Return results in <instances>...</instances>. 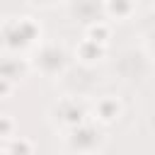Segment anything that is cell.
Returning a JSON list of instances; mask_svg holds the SVG:
<instances>
[{"instance_id":"obj_1","label":"cell","mask_w":155,"mask_h":155,"mask_svg":"<svg viewBox=\"0 0 155 155\" xmlns=\"http://www.w3.org/2000/svg\"><path fill=\"white\" fill-rule=\"evenodd\" d=\"M10 153H12V155H31V145H29V140H27V138H19V140H15V143H12Z\"/></svg>"},{"instance_id":"obj_3","label":"cell","mask_w":155,"mask_h":155,"mask_svg":"<svg viewBox=\"0 0 155 155\" xmlns=\"http://www.w3.org/2000/svg\"><path fill=\"white\" fill-rule=\"evenodd\" d=\"M12 131V119L10 116H0V136H7Z\"/></svg>"},{"instance_id":"obj_2","label":"cell","mask_w":155,"mask_h":155,"mask_svg":"<svg viewBox=\"0 0 155 155\" xmlns=\"http://www.w3.org/2000/svg\"><path fill=\"white\" fill-rule=\"evenodd\" d=\"M90 36H92V41H97V36H99V41H104L109 36V29L104 24H92L90 27Z\"/></svg>"},{"instance_id":"obj_4","label":"cell","mask_w":155,"mask_h":155,"mask_svg":"<svg viewBox=\"0 0 155 155\" xmlns=\"http://www.w3.org/2000/svg\"><path fill=\"white\" fill-rule=\"evenodd\" d=\"M7 92H10V85H7V82L0 78V94H7Z\"/></svg>"}]
</instances>
